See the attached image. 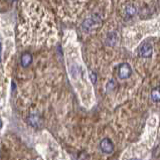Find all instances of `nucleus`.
I'll list each match as a JSON object with an SVG mask.
<instances>
[{"label": "nucleus", "mask_w": 160, "mask_h": 160, "mask_svg": "<svg viewBox=\"0 0 160 160\" xmlns=\"http://www.w3.org/2000/svg\"><path fill=\"white\" fill-rule=\"evenodd\" d=\"M102 24V18L99 14H93L91 17L87 18V19L82 23V30L84 31L85 33H89L92 32V31L96 30L100 27Z\"/></svg>", "instance_id": "f257e3e1"}, {"label": "nucleus", "mask_w": 160, "mask_h": 160, "mask_svg": "<svg viewBox=\"0 0 160 160\" xmlns=\"http://www.w3.org/2000/svg\"><path fill=\"white\" fill-rule=\"evenodd\" d=\"M132 75V68L128 62H122L118 68V77L121 80H127Z\"/></svg>", "instance_id": "f03ea898"}, {"label": "nucleus", "mask_w": 160, "mask_h": 160, "mask_svg": "<svg viewBox=\"0 0 160 160\" xmlns=\"http://www.w3.org/2000/svg\"><path fill=\"white\" fill-rule=\"evenodd\" d=\"M114 148H115V146H114L113 141L108 138V137L102 139V141L100 142V149L105 154H112L114 151Z\"/></svg>", "instance_id": "7ed1b4c3"}, {"label": "nucleus", "mask_w": 160, "mask_h": 160, "mask_svg": "<svg viewBox=\"0 0 160 160\" xmlns=\"http://www.w3.org/2000/svg\"><path fill=\"white\" fill-rule=\"evenodd\" d=\"M139 53L143 58H150L153 53V45L149 42H145L139 48Z\"/></svg>", "instance_id": "20e7f679"}, {"label": "nucleus", "mask_w": 160, "mask_h": 160, "mask_svg": "<svg viewBox=\"0 0 160 160\" xmlns=\"http://www.w3.org/2000/svg\"><path fill=\"white\" fill-rule=\"evenodd\" d=\"M32 62V56L30 53H23L20 58V65L23 68H27L30 66V63Z\"/></svg>", "instance_id": "39448f33"}, {"label": "nucleus", "mask_w": 160, "mask_h": 160, "mask_svg": "<svg viewBox=\"0 0 160 160\" xmlns=\"http://www.w3.org/2000/svg\"><path fill=\"white\" fill-rule=\"evenodd\" d=\"M118 42V35L115 31H112V32L108 33L107 38H106V42L110 47H114Z\"/></svg>", "instance_id": "423d86ee"}, {"label": "nucleus", "mask_w": 160, "mask_h": 160, "mask_svg": "<svg viewBox=\"0 0 160 160\" xmlns=\"http://www.w3.org/2000/svg\"><path fill=\"white\" fill-rule=\"evenodd\" d=\"M39 121H40V118L38 115H36V114H31L28 118V122L31 126L33 127H38L39 126Z\"/></svg>", "instance_id": "0eeeda50"}, {"label": "nucleus", "mask_w": 160, "mask_h": 160, "mask_svg": "<svg viewBox=\"0 0 160 160\" xmlns=\"http://www.w3.org/2000/svg\"><path fill=\"white\" fill-rule=\"evenodd\" d=\"M151 99L154 102H160V87H156L151 91Z\"/></svg>", "instance_id": "6e6552de"}, {"label": "nucleus", "mask_w": 160, "mask_h": 160, "mask_svg": "<svg viewBox=\"0 0 160 160\" xmlns=\"http://www.w3.org/2000/svg\"><path fill=\"white\" fill-rule=\"evenodd\" d=\"M136 7L134 5H132V4H130V5H127L126 6V9H125V14L127 17H132L134 16L136 14Z\"/></svg>", "instance_id": "1a4fd4ad"}, {"label": "nucleus", "mask_w": 160, "mask_h": 160, "mask_svg": "<svg viewBox=\"0 0 160 160\" xmlns=\"http://www.w3.org/2000/svg\"><path fill=\"white\" fill-rule=\"evenodd\" d=\"M114 88H115V82H114L113 80H111L107 85V91L108 92L109 91H112V90H114Z\"/></svg>", "instance_id": "9d476101"}, {"label": "nucleus", "mask_w": 160, "mask_h": 160, "mask_svg": "<svg viewBox=\"0 0 160 160\" xmlns=\"http://www.w3.org/2000/svg\"><path fill=\"white\" fill-rule=\"evenodd\" d=\"M96 79H97V76H96L95 72H91V81H92L93 84L96 83Z\"/></svg>", "instance_id": "9b49d317"}, {"label": "nucleus", "mask_w": 160, "mask_h": 160, "mask_svg": "<svg viewBox=\"0 0 160 160\" xmlns=\"http://www.w3.org/2000/svg\"><path fill=\"white\" fill-rule=\"evenodd\" d=\"M129 160H143V159H141V158H131V159H129Z\"/></svg>", "instance_id": "f8f14e48"}, {"label": "nucleus", "mask_w": 160, "mask_h": 160, "mask_svg": "<svg viewBox=\"0 0 160 160\" xmlns=\"http://www.w3.org/2000/svg\"><path fill=\"white\" fill-rule=\"evenodd\" d=\"M2 126H3V123H2V121H1V120H0V129H1V128H2Z\"/></svg>", "instance_id": "ddd939ff"}, {"label": "nucleus", "mask_w": 160, "mask_h": 160, "mask_svg": "<svg viewBox=\"0 0 160 160\" xmlns=\"http://www.w3.org/2000/svg\"><path fill=\"white\" fill-rule=\"evenodd\" d=\"M0 54H1V44H0Z\"/></svg>", "instance_id": "4468645a"}]
</instances>
